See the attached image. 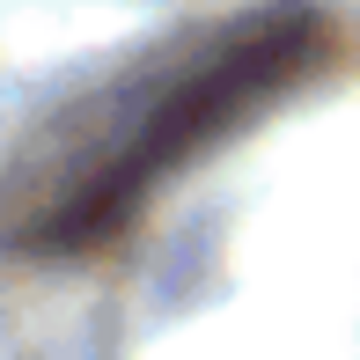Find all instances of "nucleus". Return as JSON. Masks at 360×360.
Instances as JSON below:
<instances>
[{
  "label": "nucleus",
  "instance_id": "1",
  "mask_svg": "<svg viewBox=\"0 0 360 360\" xmlns=\"http://www.w3.org/2000/svg\"><path fill=\"white\" fill-rule=\"evenodd\" d=\"M302 52H309V22L272 8L199 37L176 59H155L118 96H103L96 118L74 125L59 169L44 176L37 206H30V236L37 243L103 236L162 169H176V155L214 140L236 110H250L280 74L302 67Z\"/></svg>",
  "mask_w": 360,
  "mask_h": 360
}]
</instances>
